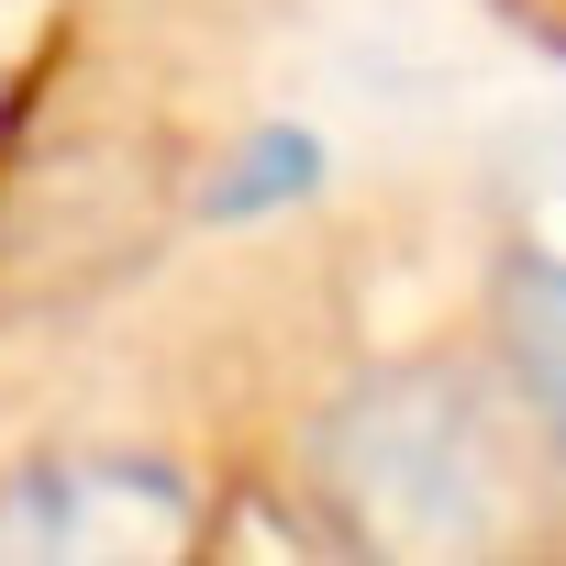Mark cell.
Here are the masks:
<instances>
[{
    "label": "cell",
    "mask_w": 566,
    "mask_h": 566,
    "mask_svg": "<svg viewBox=\"0 0 566 566\" xmlns=\"http://www.w3.org/2000/svg\"><path fill=\"white\" fill-rule=\"evenodd\" d=\"M489 478L500 455L455 389H378L334 433V489L389 544H467L489 522Z\"/></svg>",
    "instance_id": "cell-1"
},
{
    "label": "cell",
    "mask_w": 566,
    "mask_h": 566,
    "mask_svg": "<svg viewBox=\"0 0 566 566\" xmlns=\"http://www.w3.org/2000/svg\"><path fill=\"white\" fill-rule=\"evenodd\" d=\"M500 323H511V378H522L533 422H544L555 455H566V255H533V266L511 277Z\"/></svg>",
    "instance_id": "cell-2"
},
{
    "label": "cell",
    "mask_w": 566,
    "mask_h": 566,
    "mask_svg": "<svg viewBox=\"0 0 566 566\" xmlns=\"http://www.w3.org/2000/svg\"><path fill=\"white\" fill-rule=\"evenodd\" d=\"M301 189H323V145L277 123V134H244V156H233V178L211 189V211H222V222H255V211H290Z\"/></svg>",
    "instance_id": "cell-3"
}]
</instances>
